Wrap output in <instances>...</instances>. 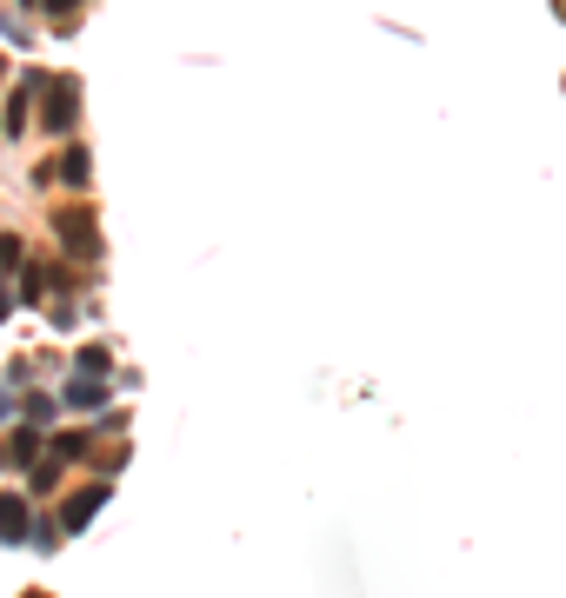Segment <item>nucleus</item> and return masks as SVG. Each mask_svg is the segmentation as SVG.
<instances>
[{
    "label": "nucleus",
    "instance_id": "obj_21",
    "mask_svg": "<svg viewBox=\"0 0 566 598\" xmlns=\"http://www.w3.org/2000/svg\"><path fill=\"white\" fill-rule=\"evenodd\" d=\"M0 127H8V120H0Z\"/></svg>",
    "mask_w": 566,
    "mask_h": 598
},
{
    "label": "nucleus",
    "instance_id": "obj_17",
    "mask_svg": "<svg viewBox=\"0 0 566 598\" xmlns=\"http://www.w3.org/2000/svg\"><path fill=\"white\" fill-rule=\"evenodd\" d=\"M8 313H14V293H8V286H0V319H8Z\"/></svg>",
    "mask_w": 566,
    "mask_h": 598
},
{
    "label": "nucleus",
    "instance_id": "obj_7",
    "mask_svg": "<svg viewBox=\"0 0 566 598\" xmlns=\"http://www.w3.org/2000/svg\"><path fill=\"white\" fill-rule=\"evenodd\" d=\"M41 87H47L41 73H27L21 87H14V101H8V133H21V127H27V107H34V94H41Z\"/></svg>",
    "mask_w": 566,
    "mask_h": 598
},
{
    "label": "nucleus",
    "instance_id": "obj_16",
    "mask_svg": "<svg viewBox=\"0 0 566 598\" xmlns=\"http://www.w3.org/2000/svg\"><path fill=\"white\" fill-rule=\"evenodd\" d=\"M60 466H67V459H60V453H54V459H47V466H41V472H34V485H41V492H47V485H54V479H60Z\"/></svg>",
    "mask_w": 566,
    "mask_h": 598
},
{
    "label": "nucleus",
    "instance_id": "obj_3",
    "mask_svg": "<svg viewBox=\"0 0 566 598\" xmlns=\"http://www.w3.org/2000/svg\"><path fill=\"white\" fill-rule=\"evenodd\" d=\"M41 419H21L8 439H0V466H34V453H41Z\"/></svg>",
    "mask_w": 566,
    "mask_h": 598
},
{
    "label": "nucleus",
    "instance_id": "obj_1",
    "mask_svg": "<svg viewBox=\"0 0 566 598\" xmlns=\"http://www.w3.org/2000/svg\"><path fill=\"white\" fill-rule=\"evenodd\" d=\"M54 233L73 260H101V226H94V207H60L54 213Z\"/></svg>",
    "mask_w": 566,
    "mask_h": 598
},
{
    "label": "nucleus",
    "instance_id": "obj_15",
    "mask_svg": "<svg viewBox=\"0 0 566 598\" xmlns=\"http://www.w3.org/2000/svg\"><path fill=\"white\" fill-rule=\"evenodd\" d=\"M27 419H41V425H47V419H54V399H47V392H27Z\"/></svg>",
    "mask_w": 566,
    "mask_h": 598
},
{
    "label": "nucleus",
    "instance_id": "obj_14",
    "mask_svg": "<svg viewBox=\"0 0 566 598\" xmlns=\"http://www.w3.org/2000/svg\"><path fill=\"white\" fill-rule=\"evenodd\" d=\"M41 8L60 21V27H73V14H80V0H41Z\"/></svg>",
    "mask_w": 566,
    "mask_h": 598
},
{
    "label": "nucleus",
    "instance_id": "obj_8",
    "mask_svg": "<svg viewBox=\"0 0 566 598\" xmlns=\"http://www.w3.org/2000/svg\"><path fill=\"white\" fill-rule=\"evenodd\" d=\"M101 399H107V386H101V373H80V379L67 386V406H73V412H94Z\"/></svg>",
    "mask_w": 566,
    "mask_h": 598
},
{
    "label": "nucleus",
    "instance_id": "obj_18",
    "mask_svg": "<svg viewBox=\"0 0 566 598\" xmlns=\"http://www.w3.org/2000/svg\"><path fill=\"white\" fill-rule=\"evenodd\" d=\"M21 8H41V0H21Z\"/></svg>",
    "mask_w": 566,
    "mask_h": 598
},
{
    "label": "nucleus",
    "instance_id": "obj_12",
    "mask_svg": "<svg viewBox=\"0 0 566 598\" xmlns=\"http://www.w3.org/2000/svg\"><path fill=\"white\" fill-rule=\"evenodd\" d=\"M73 366H80V373H107V347H80Z\"/></svg>",
    "mask_w": 566,
    "mask_h": 598
},
{
    "label": "nucleus",
    "instance_id": "obj_19",
    "mask_svg": "<svg viewBox=\"0 0 566 598\" xmlns=\"http://www.w3.org/2000/svg\"><path fill=\"white\" fill-rule=\"evenodd\" d=\"M0 73H8V60H0Z\"/></svg>",
    "mask_w": 566,
    "mask_h": 598
},
{
    "label": "nucleus",
    "instance_id": "obj_9",
    "mask_svg": "<svg viewBox=\"0 0 566 598\" xmlns=\"http://www.w3.org/2000/svg\"><path fill=\"white\" fill-rule=\"evenodd\" d=\"M54 174H60L67 187H88V180H94V160H88V153H80V146H67V153L54 160Z\"/></svg>",
    "mask_w": 566,
    "mask_h": 598
},
{
    "label": "nucleus",
    "instance_id": "obj_13",
    "mask_svg": "<svg viewBox=\"0 0 566 598\" xmlns=\"http://www.w3.org/2000/svg\"><path fill=\"white\" fill-rule=\"evenodd\" d=\"M54 453H60V459H80V453H88V433H60Z\"/></svg>",
    "mask_w": 566,
    "mask_h": 598
},
{
    "label": "nucleus",
    "instance_id": "obj_11",
    "mask_svg": "<svg viewBox=\"0 0 566 598\" xmlns=\"http://www.w3.org/2000/svg\"><path fill=\"white\" fill-rule=\"evenodd\" d=\"M21 260H27V253H21V239H14V233H0V273H14Z\"/></svg>",
    "mask_w": 566,
    "mask_h": 598
},
{
    "label": "nucleus",
    "instance_id": "obj_6",
    "mask_svg": "<svg viewBox=\"0 0 566 598\" xmlns=\"http://www.w3.org/2000/svg\"><path fill=\"white\" fill-rule=\"evenodd\" d=\"M54 286H73V273H60V267H27V273H21V300H34V306H41Z\"/></svg>",
    "mask_w": 566,
    "mask_h": 598
},
{
    "label": "nucleus",
    "instance_id": "obj_5",
    "mask_svg": "<svg viewBox=\"0 0 566 598\" xmlns=\"http://www.w3.org/2000/svg\"><path fill=\"white\" fill-rule=\"evenodd\" d=\"M107 492H114V485H88V492H73V499L60 505V526H67V532H80V526H88L94 512L107 505Z\"/></svg>",
    "mask_w": 566,
    "mask_h": 598
},
{
    "label": "nucleus",
    "instance_id": "obj_20",
    "mask_svg": "<svg viewBox=\"0 0 566 598\" xmlns=\"http://www.w3.org/2000/svg\"><path fill=\"white\" fill-rule=\"evenodd\" d=\"M559 14H566V0H559Z\"/></svg>",
    "mask_w": 566,
    "mask_h": 598
},
{
    "label": "nucleus",
    "instance_id": "obj_2",
    "mask_svg": "<svg viewBox=\"0 0 566 598\" xmlns=\"http://www.w3.org/2000/svg\"><path fill=\"white\" fill-rule=\"evenodd\" d=\"M73 120H80V80L73 73H54L47 80V101H41V127L47 133H73Z\"/></svg>",
    "mask_w": 566,
    "mask_h": 598
},
{
    "label": "nucleus",
    "instance_id": "obj_10",
    "mask_svg": "<svg viewBox=\"0 0 566 598\" xmlns=\"http://www.w3.org/2000/svg\"><path fill=\"white\" fill-rule=\"evenodd\" d=\"M60 532H67L60 519H34V532H27V546H41V552H54V546H60Z\"/></svg>",
    "mask_w": 566,
    "mask_h": 598
},
{
    "label": "nucleus",
    "instance_id": "obj_4",
    "mask_svg": "<svg viewBox=\"0 0 566 598\" xmlns=\"http://www.w3.org/2000/svg\"><path fill=\"white\" fill-rule=\"evenodd\" d=\"M27 532H34L27 499H21V492H0V539H8V546H27Z\"/></svg>",
    "mask_w": 566,
    "mask_h": 598
}]
</instances>
